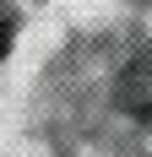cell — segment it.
Returning a JSON list of instances; mask_svg holds the SVG:
<instances>
[{"instance_id":"obj_1","label":"cell","mask_w":152,"mask_h":157,"mask_svg":"<svg viewBox=\"0 0 152 157\" xmlns=\"http://www.w3.org/2000/svg\"><path fill=\"white\" fill-rule=\"evenodd\" d=\"M120 103H125V114H136V119L147 114V60H141V54H136L130 65H125V81H120Z\"/></svg>"},{"instance_id":"obj_2","label":"cell","mask_w":152,"mask_h":157,"mask_svg":"<svg viewBox=\"0 0 152 157\" xmlns=\"http://www.w3.org/2000/svg\"><path fill=\"white\" fill-rule=\"evenodd\" d=\"M6 49H11V22H6V11H0V60H6Z\"/></svg>"}]
</instances>
